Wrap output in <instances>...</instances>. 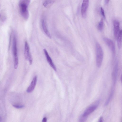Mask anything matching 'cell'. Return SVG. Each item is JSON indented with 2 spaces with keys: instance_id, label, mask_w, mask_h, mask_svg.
Masks as SVG:
<instances>
[{
  "instance_id": "cell-1",
  "label": "cell",
  "mask_w": 122,
  "mask_h": 122,
  "mask_svg": "<svg viewBox=\"0 0 122 122\" xmlns=\"http://www.w3.org/2000/svg\"><path fill=\"white\" fill-rule=\"evenodd\" d=\"M30 0H21L19 2L20 13L22 16L25 20L27 19L29 17V13L28 10Z\"/></svg>"
},
{
  "instance_id": "cell-2",
  "label": "cell",
  "mask_w": 122,
  "mask_h": 122,
  "mask_svg": "<svg viewBox=\"0 0 122 122\" xmlns=\"http://www.w3.org/2000/svg\"><path fill=\"white\" fill-rule=\"evenodd\" d=\"M12 53L14 59V67L15 69H16L18 65V59L17 47V38L15 34H14L13 38Z\"/></svg>"
},
{
  "instance_id": "cell-3",
  "label": "cell",
  "mask_w": 122,
  "mask_h": 122,
  "mask_svg": "<svg viewBox=\"0 0 122 122\" xmlns=\"http://www.w3.org/2000/svg\"><path fill=\"white\" fill-rule=\"evenodd\" d=\"M96 64L98 67L101 65L103 57V50L100 45L98 43H96Z\"/></svg>"
},
{
  "instance_id": "cell-4",
  "label": "cell",
  "mask_w": 122,
  "mask_h": 122,
  "mask_svg": "<svg viewBox=\"0 0 122 122\" xmlns=\"http://www.w3.org/2000/svg\"><path fill=\"white\" fill-rule=\"evenodd\" d=\"M24 54L25 59L28 60L30 64L31 65L32 62V59L30 51L29 46L26 41H25V43Z\"/></svg>"
},
{
  "instance_id": "cell-5",
  "label": "cell",
  "mask_w": 122,
  "mask_h": 122,
  "mask_svg": "<svg viewBox=\"0 0 122 122\" xmlns=\"http://www.w3.org/2000/svg\"><path fill=\"white\" fill-rule=\"evenodd\" d=\"M89 4L88 0H84L82 2L81 7V15L83 18L85 17Z\"/></svg>"
},
{
  "instance_id": "cell-6",
  "label": "cell",
  "mask_w": 122,
  "mask_h": 122,
  "mask_svg": "<svg viewBox=\"0 0 122 122\" xmlns=\"http://www.w3.org/2000/svg\"><path fill=\"white\" fill-rule=\"evenodd\" d=\"M103 40L105 42L111 50L113 55L115 53V49L114 43L113 41L107 37H104Z\"/></svg>"
},
{
  "instance_id": "cell-7",
  "label": "cell",
  "mask_w": 122,
  "mask_h": 122,
  "mask_svg": "<svg viewBox=\"0 0 122 122\" xmlns=\"http://www.w3.org/2000/svg\"><path fill=\"white\" fill-rule=\"evenodd\" d=\"M97 104L91 106L85 110L82 116L86 117L87 116L94 111L97 108Z\"/></svg>"
},
{
  "instance_id": "cell-8",
  "label": "cell",
  "mask_w": 122,
  "mask_h": 122,
  "mask_svg": "<svg viewBox=\"0 0 122 122\" xmlns=\"http://www.w3.org/2000/svg\"><path fill=\"white\" fill-rule=\"evenodd\" d=\"M43 51L45 56L47 60L51 67L55 71H56V68L53 63L51 57L49 56L46 50L44 49H43Z\"/></svg>"
},
{
  "instance_id": "cell-9",
  "label": "cell",
  "mask_w": 122,
  "mask_h": 122,
  "mask_svg": "<svg viewBox=\"0 0 122 122\" xmlns=\"http://www.w3.org/2000/svg\"><path fill=\"white\" fill-rule=\"evenodd\" d=\"M113 25L114 35L116 38L120 31L119 23L118 20H114L113 21Z\"/></svg>"
},
{
  "instance_id": "cell-10",
  "label": "cell",
  "mask_w": 122,
  "mask_h": 122,
  "mask_svg": "<svg viewBox=\"0 0 122 122\" xmlns=\"http://www.w3.org/2000/svg\"><path fill=\"white\" fill-rule=\"evenodd\" d=\"M36 76H35L33 78L30 84L26 90L27 93H30L34 90L36 83L37 80Z\"/></svg>"
},
{
  "instance_id": "cell-11",
  "label": "cell",
  "mask_w": 122,
  "mask_h": 122,
  "mask_svg": "<svg viewBox=\"0 0 122 122\" xmlns=\"http://www.w3.org/2000/svg\"><path fill=\"white\" fill-rule=\"evenodd\" d=\"M41 25L42 29L44 33L47 36L51 38L50 34L48 30L46 21L44 19H43L41 20Z\"/></svg>"
},
{
  "instance_id": "cell-12",
  "label": "cell",
  "mask_w": 122,
  "mask_h": 122,
  "mask_svg": "<svg viewBox=\"0 0 122 122\" xmlns=\"http://www.w3.org/2000/svg\"><path fill=\"white\" fill-rule=\"evenodd\" d=\"M118 70V64L116 63L114 68L112 74V78L113 82V85H114L116 83L117 75Z\"/></svg>"
},
{
  "instance_id": "cell-13",
  "label": "cell",
  "mask_w": 122,
  "mask_h": 122,
  "mask_svg": "<svg viewBox=\"0 0 122 122\" xmlns=\"http://www.w3.org/2000/svg\"><path fill=\"white\" fill-rule=\"evenodd\" d=\"M117 46L119 49L120 48L122 45V30H120L117 38Z\"/></svg>"
},
{
  "instance_id": "cell-14",
  "label": "cell",
  "mask_w": 122,
  "mask_h": 122,
  "mask_svg": "<svg viewBox=\"0 0 122 122\" xmlns=\"http://www.w3.org/2000/svg\"><path fill=\"white\" fill-rule=\"evenodd\" d=\"M54 0H46L43 3V5L44 7L48 8L50 7L54 3Z\"/></svg>"
},
{
  "instance_id": "cell-15",
  "label": "cell",
  "mask_w": 122,
  "mask_h": 122,
  "mask_svg": "<svg viewBox=\"0 0 122 122\" xmlns=\"http://www.w3.org/2000/svg\"><path fill=\"white\" fill-rule=\"evenodd\" d=\"M114 87H112L109 96L105 102V106H107L108 104L112 98L114 93Z\"/></svg>"
},
{
  "instance_id": "cell-16",
  "label": "cell",
  "mask_w": 122,
  "mask_h": 122,
  "mask_svg": "<svg viewBox=\"0 0 122 122\" xmlns=\"http://www.w3.org/2000/svg\"><path fill=\"white\" fill-rule=\"evenodd\" d=\"M103 19L102 18L98 24V27L99 30H102L103 29Z\"/></svg>"
},
{
  "instance_id": "cell-17",
  "label": "cell",
  "mask_w": 122,
  "mask_h": 122,
  "mask_svg": "<svg viewBox=\"0 0 122 122\" xmlns=\"http://www.w3.org/2000/svg\"><path fill=\"white\" fill-rule=\"evenodd\" d=\"M100 11L102 15L104 18H105L106 16L105 13L104 11L103 8L101 7L100 9Z\"/></svg>"
},
{
  "instance_id": "cell-18",
  "label": "cell",
  "mask_w": 122,
  "mask_h": 122,
  "mask_svg": "<svg viewBox=\"0 0 122 122\" xmlns=\"http://www.w3.org/2000/svg\"><path fill=\"white\" fill-rule=\"evenodd\" d=\"M14 107L17 108H20L23 107L24 106L23 105H13Z\"/></svg>"
},
{
  "instance_id": "cell-19",
  "label": "cell",
  "mask_w": 122,
  "mask_h": 122,
  "mask_svg": "<svg viewBox=\"0 0 122 122\" xmlns=\"http://www.w3.org/2000/svg\"><path fill=\"white\" fill-rule=\"evenodd\" d=\"M86 117L82 116L81 117L80 119V122H83L85 120Z\"/></svg>"
},
{
  "instance_id": "cell-20",
  "label": "cell",
  "mask_w": 122,
  "mask_h": 122,
  "mask_svg": "<svg viewBox=\"0 0 122 122\" xmlns=\"http://www.w3.org/2000/svg\"><path fill=\"white\" fill-rule=\"evenodd\" d=\"M103 118L102 117H101L99 118L98 122H103Z\"/></svg>"
},
{
  "instance_id": "cell-21",
  "label": "cell",
  "mask_w": 122,
  "mask_h": 122,
  "mask_svg": "<svg viewBox=\"0 0 122 122\" xmlns=\"http://www.w3.org/2000/svg\"><path fill=\"white\" fill-rule=\"evenodd\" d=\"M47 118L46 117H44L42 120V122H46Z\"/></svg>"
},
{
  "instance_id": "cell-22",
  "label": "cell",
  "mask_w": 122,
  "mask_h": 122,
  "mask_svg": "<svg viewBox=\"0 0 122 122\" xmlns=\"http://www.w3.org/2000/svg\"><path fill=\"white\" fill-rule=\"evenodd\" d=\"M109 0H106L105 1V3L106 4L109 1Z\"/></svg>"
},
{
  "instance_id": "cell-23",
  "label": "cell",
  "mask_w": 122,
  "mask_h": 122,
  "mask_svg": "<svg viewBox=\"0 0 122 122\" xmlns=\"http://www.w3.org/2000/svg\"><path fill=\"white\" fill-rule=\"evenodd\" d=\"M122 75H121V82H122Z\"/></svg>"
},
{
  "instance_id": "cell-24",
  "label": "cell",
  "mask_w": 122,
  "mask_h": 122,
  "mask_svg": "<svg viewBox=\"0 0 122 122\" xmlns=\"http://www.w3.org/2000/svg\"><path fill=\"white\" fill-rule=\"evenodd\" d=\"M1 117L0 116V122H1Z\"/></svg>"
},
{
  "instance_id": "cell-25",
  "label": "cell",
  "mask_w": 122,
  "mask_h": 122,
  "mask_svg": "<svg viewBox=\"0 0 122 122\" xmlns=\"http://www.w3.org/2000/svg\"><path fill=\"white\" fill-rule=\"evenodd\" d=\"M0 16H1V15H0Z\"/></svg>"
}]
</instances>
